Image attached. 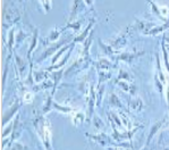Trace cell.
Segmentation results:
<instances>
[{"instance_id":"2","label":"cell","mask_w":169,"mask_h":150,"mask_svg":"<svg viewBox=\"0 0 169 150\" xmlns=\"http://www.w3.org/2000/svg\"><path fill=\"white\" fill-rule=\"evenodd\" d=\"M19 120L17 118L15 123H14V127H13V139L11 140H15L17 137L19 135V133H20V125H19Z\"/></svg>"},{"instance_id":"5","label":"cell","mask_w":169,"mask_h":150,"mask_svg":"<svg viewBox=\"0 0 169 150\" xmlns=\"http://www.w3.org/2000/svg\"><path fill=\"white\" fill-rule=\"evenodd\" d=\"M11 150H25V147H24L22 143H15V144L13 146Z\"/></svg>"},{"instance_id":"1","label":"cell","mask_w":169,"mask_h":150,"mask_svg":"<svg viewBox=\"0 0 169 150\" xmlns=\"http://www.w3.org/2000/svg\"><path fill=\"white\" fill-rule=\"evenodd\" d=\"M39 132L43 139L44 142V146L47 150H51V130H50V124L48 122H42L41 123V126L39 127Z\"/></svg>"},{"instance_id":"3","label":"cell","mask_w":169,"mask_h":150,"mask_svg":"<svg viewBox=\"0 0 169 150\" xmlns=\"http://www.w3.org/2000/svg\"><path fill=\"white\" fill-rule=\"evenodd\" d=\"M17 108H18V105H17V103H15V105L11 107V109H10V110H8L9 112L4 115V124H6V123L9 121V118L11 117V115L15 112V110H17Z\"/></svg>"},{"instance_id":"6","label":"cell","mask_w":169,"mask_h":150,"mask_svg":"<svg viewBox=\"0 0 169 150\" xmlns=\"http://www.w3.org/2000/svg\"><path fill=\"white\" fill-rule=\"evenodd\" d=\"M13 127H14V126H9V127H8L6 131L4 132V133H2V138H6V137H7L9 133H11V132H13V130H11Z\"/></svg>"},{"instance_id":"4","label":"cell","mask_w":169,"mask_h":150,"mask_svg":"<svg viewBox=\"0 0 169 150\" xmlns=\"http://www.w3.org/2000/svg\"><path fill=\"white\" fill-rule=\"evenodd\" d=\"M160 126H161V123L158 122L156 125H153L152 126V129H151V132H150V134H149V138H148V142H146V144H149V142L151 141V139H152V137L157 133V131H158V129H159Z\"/></svg>"},{"instance_id":"7","label":"cell","mask_w":169,"mask_h":150,"mask_svg":"<svg viewBox=\"0 0 169 150\" xmlns=\"http://www.w3.org/2000/svg\"><path fill=\"white\" fill-rule=\"evenodd\" d=\"M165 150H169V149H168V148H167V149H165Z\"/></svg>"}]
</instances>
